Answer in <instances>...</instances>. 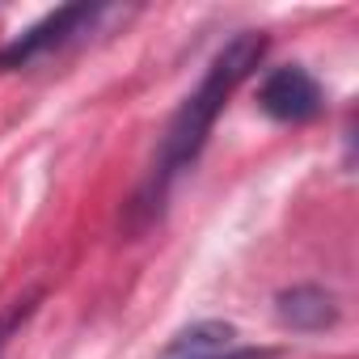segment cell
I'll return each mask as SVG.
<instances>
[{"instance_id": "obj_6", "label": "cell", "mask_w": 359, "mask_h": 359, "mask_svg": "<svg viewBox=\"0 0 359 359\" xmlns=\"http://www.w3.org/2000/svg\"><path fill=\"white\" fill-rule=\"evenodd\" d=\"M34 304H39V292H30V296H22V300H13L5 313H0V355H5V346H9V338L26 325V317L34 313Z\"/></svg>"}, {"instance_id": "obj_5", "label": "cell", "mask_w": 359, "mask_h": 359, "mask_svg": "<svg viewBox=\"0 0 359 359\" xmlns=\"http://www.w3.org/2000/svg\"><path fill=\"white\" fill-rule=\"evenodd\" d=\"M275 313L287 330H325L338 321V300L325 292V287H292V292H279L275 300Z\"/></svg>"}, {"instance_id": "obj_2", "label": "cell", "mask_w": 359, "mask_h": 359, "mask_svg": "<svg viewBox=\"0 0 359 359\" xmlns=\"http://www.w3.org/2000/svg\"><path fill=\"white\" fill-rule=\"evenodd\" d=\"M97 18H102V5H64V9L47 13L39 26H30L26 34H18L9 47H0V68H26V64L43 60L47 51H60L64 43H72L76 34H85Z\"/></svg>"}, {"instance_id": "obj_1", "label": "cell", "mask_w": 359, "mask_h": 359, "mask_svg": "<svg viewBox=\"0 0 359 359\" xmlns=\"http://www.w3.org/2000/svg\"><path fill=\"white\" fill-rule=\"evenodd\" d=\"M262 55H266V39L254 34V30L237 34L233 43H224L216 51V60L208 64L199 89L177 106V114L169 118V127L161 135V148H156V161H152V173H148V195H144L148 203H156L169 191L173 177L187 165H195V156L203 152V144H208V135H212V127L220 118V110L229 106L237 85L262 64Z\"/></svg>"}, {"instance_id": "obj_7", "label": "cell", "mask_w": 359, "mask_h": 359, "mask_svg": "<svg viewBox=\"0 0 359 359\" xmlns=\"http://www.w3.org/2000/svg\"><path fill=\"white\" fill-rule=\"evenodd\" d=\"M229 359H266V351H250V346H241V351L229 355Z\"/></svg>"}, {"instance_id": "obj_4", "label": "cell", "mask_w": 359, "mask_h": 359, "mask_svg": "<svg viewBox=\"0 0 359 359\" xmlns=\"http://www.w3.org/2000/svg\"><path fill=\"white\" fill-rule=\"evenodd\" d=\"M237 351H241V338L229 321H199L182 334H173L161 359H229Z\"/></svg>"}, {"instance_id": "obj_3", "label": "cell", "mask_w": 359, "mask_h": 359, "mask_svg": "<svg viewBox=\"0 0 359 359\" xmlns=\"http://www.w3.org/2000/svg\"><path fill=\"white\" fill-rule=\"evenodd\" d=\"M258 106L275 118V123H309L321 114L325 97H321V85L300 68V64H283V68H271L258 85Z\"/></svg>"}]
</instances>
